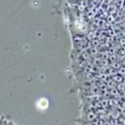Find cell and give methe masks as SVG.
<instances>
[{
    "label": "cell",
    "instance_id": "1",
    "mask_svg": "<svg viewBox=\"0 0 125 125\" xmlns=\"http://www.w3.org/2000/svg\"><path fill=\"white\" fill-rule=\"evenodd\" d=\"M97 118H98V116H97V114H96L94 111H90V112H88V114H87V119H88L90 122L95 121Z\"/></svg>",
    "mask_w": 125,
    "mask_h": 125
},
{
    "label": "cell",
    "instance_id": "2",
    "mask_svg": "<svg viewBox=\"0 0 125 125\" xmlns=\"http://www.w3.org/2000/svg\"><path fill=\"white\" fill-rule=\"evenodd\" d=\"M112 80H114V81H116V82H121V81L123 80V78H122V76H120V75H116V76H114V77L112 78Z\"/></svg>",
    "mask_w": 125,
    "mask_h": 125
}]
</instances>
